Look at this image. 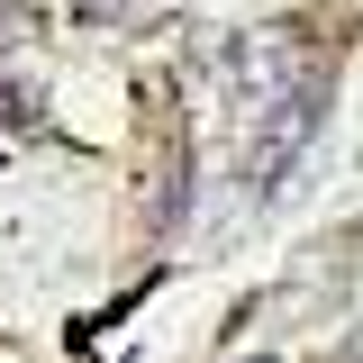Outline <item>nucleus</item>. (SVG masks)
Returning a JSON list of instances; mask_svg holds the SVG:
<instances>
[{
	"mask_svg": "<svg viewBox=\"0 0 363 363\" xmlns=\"http://www.w3.org/2000/svg\"><path fill=\"white\" fill-rule=\"evenodd\" d=\"M118 9H128V0H82V18H91V28H100V18H118Z\"/></svg>",
	"mask_w": 363,
	"mask_h": 363,
	"instance_id": "obj_2",
	"label": "nucleus"
},
{
	"mask_svg": "<svg viewBox=\"0 0 363 363\" xmlns=\"http://www.w3.org/2000/svg\"><path fill=\"white\" fill-rule=\"evenodd\" d=\"M318 100H327V82H309V91H291V100H272V109H264V128H255V155H245L255 191H272V182L291 173V155L318 136Z\"/></svg>",
	"mask_w": 363,
	"mask_h": 363,
	"instance_id": "obj_1",
	"label": "nucleus"
}]
</instances>
